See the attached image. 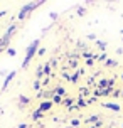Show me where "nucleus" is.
<instances>
[{"label": "nucleus", "instance_id": "obj_1", "mask_svg": "<svg viewBox=\"0 0 123 128\" xmlns=\"http://www.w3.org/2000/svg\"><path fill=\"white\" fill-rule=\"evenodd\" d=\"M39 44H40V39H36V40H32L30 46L26 49V58H24L22 68H27V66H29V62L32 61V58L36 56V52H37V49H39Z\"/></svg>", "mask_w": 123, "mask_h": 128}, {"label": "nucleus", "instance_id": "obj_2", "mask_svg": "<svg viewBox=\"0 0 123 128\" xmlns=\"http://www.w3.org/2000/svg\"><path fill=\"white\" fill-rule=\"evenodd\" d=\"M42 4H44V2H30V4H26V5L20 8V12H19V15H17V19H19V20H24L27 15H29V14L34 10V8L40 7Z\"/></svg>", "mask_w": 123, "mask_h": 128}, {"label": "nucleus", "instance_id": "obj_3", "mask_svg": "<svg viewBox=\"0 0 123 128\" xmlns=\"http://www.w3.org/2000/svg\"><path fill=\"white\" fill-rule=\"evenodd\" d=\"M113 84H115V79H100L98 81V88L100 90H106V88L113 90Z\"/></svg>", "mask_w": 123, "mask_h": 128}, {"label": "nucleus", "instance_id": "obj_4", "mask_svg": "<svg viewBox=\"0 0 123 128\" xmlns=\"http://www.w3.org/2000/svg\"><path fill=\"white\" fill-rule=\"evenodd\" d=\"M52 104H54V103H52L51 100H44V101L39 104V111H42V113H44V111H49V110L52 108Z\"/></svg>", "mask_w": 123, "mask_h": 128}, {"label": "nucleus", "instance_id": "obj_5", "mask_svg": "<svg viewBox=\"0 0 123 128\" xmlns=\"http://www.w3.org/2000/svg\"><path fill=\"white\" fill-rule=\"evenodd\" d=\"M14 78H15V71H10V74L5 78V81H4V84H2V91H5L7 90V86H8V83L12 81Z\"/></svg>", "mask_w": 123, "mask_h": 128}, {"label": "nucleus", "instance_id": "obj_6", "mask_svg": "<svg viewBox=\"0 0 123 128\" xmlns=\"http://www.w3.org/2000/svg\"><path fill=\"white\" fill-rule=\"evenodd\" d=\"M29 103H30V98H29V96H24V94H20V96H19V106H20V108L27 106Z\"/></svg>", "mask_w": 123, "mask_h": 128}, {"label": "nucleus", "instance_id": "obj_7", "mask_svg": "<svg viewBox=\"0 0 123 128\" xmlns=\"http://www.w3.org/2000/svg\"><path fill=\"white\" fill-rule=\"evenodd\" d=\"M15 29H17V26H15V24H12V26H10L8 29H7V32L4 34V37L10 40V39H12V36H14V32H15Z\"/></svg>", "mask_w": 123, "mask_h": 128}, {"label": "nucleus", "instance_id": "obj_8", "mask_svg": "<svg viewBox=\"0 0 123 128\" xmlns=\"http://www.w3.org/2000/svg\"><path fill=\"white\" fill-rule=\"evenodd\" d=\"M104 108H108V110H113V111H120V104H116V103H101Z\"/></svg>", "mask_w": 123, "mask_h": 128}, {"label": "nucleus", "instance_id": "obj_9", "mask_svg": "<svg viewBox=\"0 0 123 128\" xmlns=\"http://www.w3.org/2000/svg\"><path fill=\"white\" fill-rule=\"evenodd\" d=\"M104 66H106V68H115V66H118V61L116 59H106V61H104Z\"/></svg>", "mask_w": 123, "mask_h": 128}, {"label": "nucleus", "instance_id": "obj_10", "mask_svg": "<svg viewBox=\"0 0 123 128\" xmlns=\"http://www.w3.org/2000/svg\"><path fill=\"white\" fill-rule=\"evenodd\" d=\"M83 72H84L83 69H78V71H76V72H74V74H72V76H71V79H69V81H71V83H76V81H78V79H79V76H81Z\"/></svg>", "mask_w": 123, "mask_h": 128}, {"label": "nucleus", "instance_id": "obj_11", "mask_svg": "<svg viewBox=\"0 0 123 128\" xmlns=\"http://www.w3.org/2000/svg\"><path fill=\"white\" fill-rule=\"evenodd\" d=\"M54 93H56L58 96H61V98L66 96V90L62 88V86H56V88H54Z\"/></svg>", "mask_w": 123, "mask_h": 128}, {"label": "nucleus", "instance_id": "obj_12", "mask_svg": "<svg viewBox=\"0 0 123 128\" xmlns=\"http://www.w3.org/2000/svg\"><path fill=\"white\" fill-rule=\"evenodd\" d=\"M101 115H91L90 118H86V123H98L101 118H100Z\"/></svg>", "mask_w": 123, "mask_h": 128}, {"label": "nucleus", "instance_id": "obj_13", "mask_svg": "<svg viewBox=\"0 0 123 128\" xmlns=\"http://www.w3.org/2000/svg\"><path fill=\"white\" fill-rule=\"evenodd\" d=\"M40 118H44V113L42 111H39V110H36V111H32V120H40Z\"/></svg>", "mask_w": 123, "mask_h": 128}, {"label": "nucleus", "instance_id": "obj_14", "mask_svg": "<svg viewBox=\"0 0 123 128\" xmlns=\"http://www.w3.org/2000/svg\"><path fill=\"white\" fill-rule=\"evenodd\" d=\"M36 76H37V79L44 78V66H37V69H36Z\"/></svg>", "mask_w": 123, "mask_h": 128}, {"label": "nucleus", "instance_id": "obj_15", "mask_svg": "<svg viewBox=\"0 0 123 128\" xmlns=\"http://www.w3.org/2000/svg\"><path fill=\"white\" fill-rule=\"evenodd\" d=\"M72 103H74V100H72V98H62V104H64V106H68V108H71Z\"/></svg>", "mask_w": 123, "mask_h": 128}, {"label": "nucleus", "instance_id": "obj_16", "mask_svg": "<svg viewBox=\"0 0 123 128\" xmlns=\"http://www.w3.org/2000/svg\"><path fill=\"white\" fill-rule=\"evenodd\" d=\"M49 74H51V62H46L44 64V76L49 78Z\"/></svg>", "mask_w": 123, "mask_h": 128}, {"label": "nucleus", "instance_id": "obj_17", "mask_svg": "<svg viewBox=\"0 0 123 128\" xmlns=\"http://www.w3.org/2000/svg\"><path fill=\"white\" fill-rule=\"evenodd\" d=\"M32 88H34L36 91H37V93H40V88H42V84H40V81H39V79H36V81H34Z\"/></svg>", "mask_w": 123, "mask_h": 128}, {"label": "nucleus", "instance_id": "obj_18", "mask_svg": "<svg viewBox=\"0 0 123 128\" xmlns=\"http://www.w3.org/2000/svg\"><path fill=\"white\" fill-rule=\"evenodd\" d=\"M96 46L100 47V51H106V42L104 40H96Z\"/></svg>", "mask_w": 123, "mask_h": 128}, {"label": "nucleus", "instance_id": "obj_19", "mask_svg": "<svg viewBox=\"0 0 123 128\" xmlns=\"http://www.w3.org/2000/svg\"><path fill=\"white\" fill-rule=\"evenodd\" d=\"M76 104H78L79 108H83V106H86V104H88V101H86L84 98H81V96H79V98H78V103H76Z\"/></svg>", "mask_w": 123, "mask_h": 128}, {"label": "nucleus", "instance_id": "obj_20", "mask_svg": "<svg viewBox=\"0 0 123 128\" xmlns=\"http://www.w3.org/2000/svg\"><path fill=\"white\" fill-rule=\"evenodd\" d=\"M52 103H58V104H62V98H61V96H58V94H54V96H52Z\"/></svg>", "mask_w": 123, "mask_h": 128}, {"label": "nucleus", "instance_id": "obj_21", "mask_svg": "<svg viewBox=\"0 0 123 128\" xmlns=\"http://www.w3.org/2000/svg\"><path fill=\"white\" fill-rule=\"evenodd\" d=\"M69 66H71V68H76V66H78V59H76V58L69 59Z\"/></svg>", "mask_w": 123, "mask_h": 128}, {"label": "nucleus", "instance_id": "obj_22", "mask_svg": "<svg viewBox=\"0 0 123 128\" xmlns=\"http://www.w3.org/2000/svg\"><path fill=\"white\" fill-rule=\"evenodd\" d=\"M106 59H108V58H106V52H103V54H100V56L96 58V61H100V62H101V61H106Z\"/></svg>", "mask_w": 123, "mask_h": 128}, {"label": "nucleus", "instance_id": "obj_23", "mask_svg": "<svg viewBox=\"0 0 123 128\" xmlns=\"http://www.w3.org/2000/svg\"><path fill=\"white\" fill-rule=\"evenodd\" d=\"M79 123H81V122H79V118H72V120H71V126H79Z\"/></svg>", "mask_w": 123, "mask_h": 128}, {"label": "nucleus", "instance_id": "obj_24", "mask_svg": "<svg viewBox=\"0 0 123 128\" xmlns=\"http://www.w3.org/2000/svg\"><path fill=\"white\" fill-rule=\"evenodd\" d=\"M78 14L79 15H84V14H86V8H84V7H78Z\"/></svg>", "mask_w": 123, "mask_h": 128}, {"label": "nucleus", "instance_id": "obj_25", "mask_svg": "<svg viewBox=\"0 0 123 128\" xmlns=\"http://www.w3.org/2000/svg\"><path fill=\"white\" fill-rule=\"evenodd\" d=\"M7 54L8 56H15V49H7Z\"/></svg>", "mask_w": 123, "mask_h": 128}, {"label": "nucleus", "instance_id": "obj_26", "mask_svg": "<svg viewBox=\"0 0 123 128\" xmlns=\"http://www.w3.org/2000/svg\"><path fill=\"white\" fill-rule=\"evenodd\" d=\"M93 64H94V58H93V59H88V61H86V66H93Z\"/></svg>", "mask_w": 123, "mask_h": 128}, {"label": "nucleus", "instance_id": "obj_27", "mask_svg": "<svg viewBox=\"0 0 123 128\" xmlns=\"http://www.w3.org/2000/svg\"><path fill=\"white\" fill-rule=\"evenodd\" d=\"M37 54H39V56H44V54H46V49H44V47H40L39 51H37Z\"/></svg>", "mask_w": 123, "mask_h": 128}, {"label": "nucleus", "instance_id": "obj_28", "mask_svg": "<svg viewBox=\"0 0 123 128\" xmlns=\"http://www.w3.org/2000/svg\"><path fill=\"white\" fill-rule=\"evenodd\" d=\"M51 19H52V20H56V19H58V14L52 12V14H51Z\"/></svg>", "mask_w": 123, "mask_h": 128}, {"label": "nucleus", "instance_id": "obj_29", "mask_svg": "<svg viewBox=\"0 0 123 128\" xmlns=\"http://www.w3.org/2000/svg\"><path fill=\"white\" fill-rule=\"evenodd\" d=\"M19 128H27V125H26V123H20V125H19Z\"/></svg>", "mask_w": 123, "mask_h": 128}, {"label": "nucleus", "instance_id": "obj_30", "mask_svg": "<svg viewBox=\"0 0 123 128\" xmlns=\"http://www.w3.org/2000/svg\"><path fill=\"white\" fill-rule=\"evenodd\" d=\"M4 15H5V12H0V17H4Z\"/></svg>", "mask_w": 123, "mask_h": 128}, {"label": "nucleus", "instance_id": "obj_31", "mask_svg": "<svg viewBox=\"0 0 123 128\" xmlns=\"http://www.w3.org/2000/svg\"><path fill=\"white\" fill-rule=\"evenodd\" d=\"M90 128H96V126H94V125H93V126H90Z\"/></svg>", "mask_w": 123, "mask_h": 128}, {"label": "nucleus", "instance_id": "obj_32", "mask_svg": "<svg viewBox=\"0 0 123 128\" xmlns=\"http://www.w3.org/2000/svg\"><path fill=\"white\" fill-rule=\"evenodd\" d=\"M122 34H123V29H122Z\"/></svg>", "mask_w": 123, "mask_h": 128}, {"label": "nucleus", "instance_id": "obj_33", "mask_svg": "<svg viewBox=\"0 0 123 128\" xmlns=\"http://www.w3.org/2000/svg\"><path fill=\"white\" fill-rule=\"evenodd\" d=\"M122 79H123V74H122Z\"/></svg>", "mask_w": 123, "mask_h": 128}]
</instances>
